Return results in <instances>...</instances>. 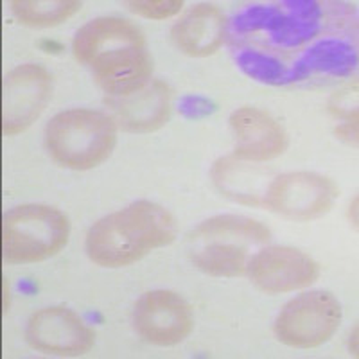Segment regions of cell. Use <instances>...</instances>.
<instances>
[{"label": "cell", "mask_w": 359, "mask_h": 359, "mask_svg": "<svg viewBox=\"0 0 359 359\" xmlns=\"http://www.w3.org/2000/svg\"><path fill=\"white\" fill-rule=\"evenodd\" d=\"M121 47H146V38L130 20L115 17H102L88 22L76 33L72 41L74 56L85 65Z\"/></svg>", "instance_id": "5bb4252c"}, {"label": "cell", "mask_w": 359, "mask_h": 359, "mask_svg": "<svg viewBox=\"0 0 359 359\" xmlns=\"http://www.w3.org/2000/svg\"><path fill=\"white\" fill-rule=\"evenodd\" d=\"M117 142V124L102 111L72 108L54 115L45 130V144L54 162L86 171L110 156Z\"/></svg>", "instance_id": "3957f363"}, {"label": "cell", "mask_w": 359, "mask_h": 359, "mask_svg": "<svg viewBox=\"0 0 359 359\" xmlns=\"http://www.w3.org/2000/svg\"><path fill=\"white\" fill-rule=\"evenodd\" d=\"M339 196L338 185L318 172H286L268 185L264 205L294 221H309L327 214Z\"/></svg>", "instance_id": "8992f818"}, {"label": "cell", "mask_w": 359, "mask_h": 359, "mask_svg": "<svg viewBox=\"0 0 359 359\" xmlns=\"http://www.w3.org/2000/svg\"><path fill=\"white\" fill-rule=\"evenodd\" d=\"M253 284L264 293H291L311 286L320 275L313 257L291 246H266L248 264Z\"/></svg>", "instance_id": "30bf717a"}, {"label": "cell", "mask_w": 359, "mask_h": 359, "mask_svg": "<svg viewBox=\"0 0 359 359\" xmlns=\"http://www.w3.org/2000/svg\"><path fill=\"white\" fill-rule=\"evenodd\" d=\"M133 323L140 338L169 347L184 341L194 327V314L187 300L169 290L147 291L133 311Z\"/></svg>", "instance_id": "ba28073f"}, {"label": "cell", "mask_w": 359, "mask_h": 359, "mask_svg": "<svg viewBox=\"0 0 359 359\" xmlns=\"http://www.w3.org/2000/svg\"><path fill=\"white\" fill-rule=\"evenodd\" d=\"M341 316V306L331 293L309 291L282 307L275 320V334L290 347H320L338 331Z\"/></svg>", "instance_id": "5b68a950"}, {"label": "cell", "mask_w": 359, "mask_h": 359, "mask_svg": "<svg viewBox=\"0 0 359 359\" xmlns=\"http://www.w3.org/2000/svg\"><path fill=\"white\" fill-rule=\"evenodd\" d=\"M81 9L78 0H13L11 11L18 22L31 27H53L72 18Z\"/></svg>", "instance_id": "2e32d148"}, {"label": "cell", "mask_w": 359, "mask_h": 359, "mask_svg": "<svg viewBox=\"0 0 359 359\" xmlns=\"http://www.w3.org/2000/svg\"><path fill=\"white\" fill-rule=\"evenodd\" d=\"M224 15L214 4H198L172 27L171 36L182 53L205 57L217 53L224 41Z\"/></svg>", "instance_id": "9a60e30c"}, {"label": "cell", "mask_w": 359, "mask_h": 359, "mask_svg": "<svg viewBox=\"0 0 359 359\" xmlns=\"http://www.w3.org/2000/svg\"><path fill=\"white\" fill-rule=\"evenodd\" d=\"M176 221L151 201H137L108 214L86 233V253L102 268H124L172 243Z\"/></svg>", "instance_id": "6da1fadb"}, {"label": "cell", "mask_w": 359, "mask_h": 359, "mask_svg": "<svg viewBox=\"0 0 359 359\" xmlns=\"http://www.w3.org/2000/svg\"><path fill=\"white\" fill-rule=\"evenodd\" d=\"M171 104V88L162 81H153L135 94L111 99V118L128 131H155L169 118Z\"/></svg>", "instance_id": "4fadbf2b"}, {"label": "cell", "mask_w": 359, "mask_h": 359, "mask_svg": "<svg viewBox=\"0 0 359 359\" xmlns=\"http://www.w3.org/2000/svg\"><path fill=\"white\" fill-rule=\"evenodd\" d=\"M131 11L144 18H151V20H165L175 15H178L184 8L182 0H133L128 2Z\"/></svg>", "instance_id": "e0dca14e"}, {"label": "cell", "mask_w": 359, "mask_h": 359, "mask_svg": "<svg viewBox=\"0 0 359 359\" xmlns=\"http://www.w3.org/2000/svg\"><path fill=\"white\" fill-rule=\"evenodd\" d=\"M269 230L245 216H216L203 221L187 239L192 264L212 277H241L248 271L252 250L269 241Z\"/></svg>", "instance_id": "7a4b0ae2"}, {"label": "cell", "mask_w": 359, "mask_h": 359, "mask_svg": "<svg viewBox=\"0 0 359 359\" xmlns=\"http://www.w3.org/2000/svg\"><path fill=\"white\" fill-rule=\"evenodd\" d=\"M69 217L49 205H22L2 219V257L9 264H33L56 255L69 241Z\"/></svg>", "instance_id": "277c9868"}, {"label": "cell", "mask_w": 359, "mask_h": 359, "mask_svg": "<svg viewBox=\"0 0 359 359\" xmlns=\"http://www.w3.org/2000/svg\"><path fill=\"white\" fill-rule=\"evenodd\" d=\"M88 67L107 94L126 97L149 83L153 60L146 47H121L95 57Z\"/></svg>", "instance_id": "7c38bea8"}, {"label": "cell", "mask_w": 359, "mask_h": 359, "mask_svg": "<svg viewBox=\"0 0 359 359\" xmlns=\"http://www.w3.org/2000/svg\"><path fill=\"white\" fill-rule=\"evenodd\" d=\"M25 338L34 351L53 355H83L94 345L95 334L85 320L67 307H43L29 318Z\"/></svg>", "instance_id": "9c48e42d"}, {"label": "cell", "mask_w": 359, "mask_h": 359, "mask_svg": "<svg viewBox=\"0 0 359 359\" xmlns=\"http://www.w3.org/2000/svg\"><path fill=\"white\" fill-rule=\"evenodd\" d=\"M236 151L233 158L243 162H266L277 158L287 147V135L278 121L266 111L243 107L230 117Z\"/></svg>", "instance_id": "8fae6325"}, {"label": "cell", "mask_w": 359, "mask_h": 359, "mask_svg": "<svg viewBox=\"0 0 359 359\" xmlns=\"http://www.w3.org/2000/svg\"><path fill=\"white\" fill-rule=\"evenodd\" d=\"M47 69L34 63L13 69L2 83V133L18 135L40 117L50 97L53 81Z\"/></svg>", "instance_id": "52a82bcc"}]
</instances>
